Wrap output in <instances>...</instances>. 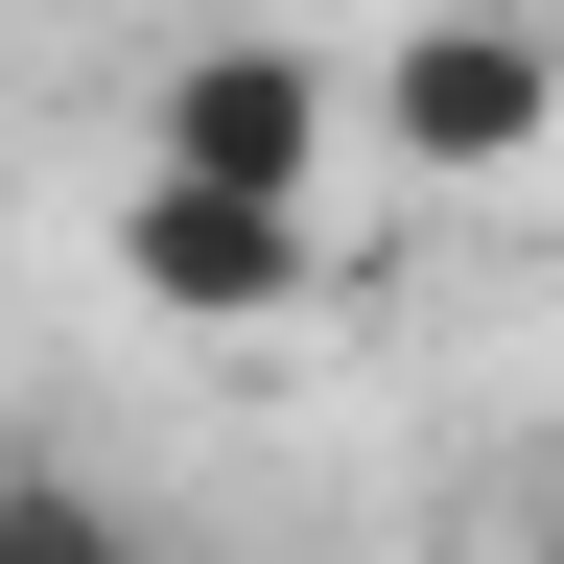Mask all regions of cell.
<instances>
[{
	"label": "cell",
	"mask_w": 564,
	"mask_h": 564,
	"mask_svg": "<svg viewBox=\"0 0 564 564\" xmlns=\"http://www.w3.org/2000/svg\"><path fill=\"white\" fill-rule=\"evenodd\" d=\"M0 564H165V541L118 494H70V470H0Z\"/></svg>",
	"instance_id": "obj_4"
},
{
	"label": "cell",
	"mask_w": 564,
	"mask_h": 564,
	"mask_svg": "<svg viewBox=\"0 0 564 564\" xmlns=\"http://www.w3.org/2000/svg\"><path fill=\"white\" fill-rule=\"evenodd\" d=\"M541 141H564V24L541 0H423L377 47V165L400 188H518Z\"/></svg>",
	"instance_id": "obj_1"
},
{
	"label": "cell",
	"mask_w": 564,
	"mask_h": 564,
	"mask_svg": "<svg viewBox=\"0 0 564 564\" xmlns=\"http://www.w3.org/2000/svg\"><path fill=\"white\" fill-rule=\"evenodd\" d=\"M518 564H564V518H541V541H518Z\"/></svg>",
	"instance_id": "obj_5"
},
{
	"label": "cell",
	"mask_w": 564,
	"mask_h": 564,
	"mask_svg": "<svg viewBox=\"0 0 564 564\" xmlns=\"http://www.w3.org/2000/svg\"><path fill=\"white\" fill-rule=\"evenodd\" d=\"M118 282H141L165 329H282V306L329 282V212H236V188H141V212H118Z\"/></svg>",
	"instance_id": "obj_3"
},
{
	"label": "cell",
	"mask_w": 564,
	"mask_h": 564,
	"mask_svg": "<svg viewBox=\"0 0 564 564\" xmlns=\"http://www.w3.org/2000/svg\"><path fill=\"white\" fill-rule=\"evenodd\" d=\"M329 165H352V95H329V47H282V24H212V47H165V95H141V188L329 212Z\"/></svg>",
	"instance_id": "obj_2"
}]
</instances>
